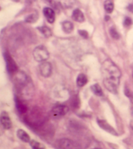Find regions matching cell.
<instances>
[{
	"mask_svg": "<svg viewBox=\"0 0 133 149\" xmlns=\"http://www.w3.org/2000/svg\"><path fill=\"white\" fill-rule=\"evenodd\" d=\"M0 123L5 130H9L12 127V121H11L9 115L7 112L3 111L0 115Z\"/></svg>",
	"mask_w": 133,
	"mask_h": 149,
	"instance_id": "8",
	"label": "cell"
},
{
	"mask_svg": "<svg viewBox=\"0 0 133 149\" xmlns=\"http://www.w3.org/2000/svg\"><path fill=\"white\" fill-rule=\"evenodd\" d=\"M26 122L33 127H38L42 126L45 122V117L40 109H34L27 115Z\"/></svg>",
	"mask_w": 133,
	"mask_h": 149,
	"instance_id": "2",
	"label": "cell"
},
{
	"mask_svg": "<svg viewBox=\"0 0 133 149\" xmlns=\"http://www.w3.org/2000/svg\"><path fill=\"white\" fill-rule=\"evenodd\" d=\"M62 27L65 33L69 34L73 31V24L70 21H64L62 23Z\"/></svg>",
	"mask_w": 133,
	"mask_h": 149,
	"instance_id": "15",
	"label": "cell"
},
{
	"mask_svg": "<svg viewBox=\"0 0 133 149\" xmlns=\"http://www.w3.org/2000/svg\"><path fill=\"white\" fill-rule=\"evenodd\" d=\"M88 82V78L87 76L84 74H80L78 75L76 79V84L77 86L80 87H82L87 84Z\"/></svg>",
	"mask_w": 133,
	"mask_h": 149,
	"instance_id": "14",
	"label": "cell"
},
{
	"mask_svg": "<svg viewBox=\"0 0 133 149\" xmlns=\"http://www.w3.org/2000/svg\"><path fill=\"white\" fill-rule=\"evenodd\" d=\"M44 15L49 24H53L55 20V13L50 7H45L43 10Z\"/></svg>",
	"mask_w": 133,
	"mask_h": 149,
	"instance_id": "9",
	"label": "cell"
},
{
	"mask_svg": "<svg viewBox=\"0 0 133 149\" xmlns=\"http://www.w3.org/2000/svg\"><path fill=\"white\" fill-rule=\"evenodd\" d=\"M57 149H81L80 146L73 141L67 138H62L56 141Z\"/></svg>",
	"mask_w": 133,
	"mask_h": 149,
	"instance_id": "4",
	"label": "cell"
},
{
	"mask_svg": "<svg viewBox=\"0 0 133 149\" xmlns=\"http://www.w3.org/2000/svg\"><path fill=\"white\" fill-rule=\"evenodd\" d=\"M110 34L111 35V37L114 38V39H118L120 38V35L117 31V30L116 29L115 27H112L110 29Z\"/></svg>",
	"mask_w": 133,
	"mask_h": 149,
	"instance_id": "21",
	"label": "cell"
},
{
	"mask_svg": "<svg viewBox=\"0 0 133 149\" xmlns=\"http://www.w3.org/2000/svg\"><path fill=\"white\" fill-rule=\"evenodd\" d=\"M4 58L5 63H6V67L8 72L10 74L17 73L18 66L10 55L6 52V53L4 54Z\"/></svg>",
	"mask_w": 133,
	"mask_h": 149,
	"instance_id": "5",
	"label": "cell"
},
{
	"mask_svg": "<svg viewBox=\"0 0 133 149\" xmlns=\"http://www.w3.org/2000/svg\"><path fill=\"white\" fill-rule=\"evenodd\" d=\"M38 20V15L36 14H31L26 18V22L27 23H34Z\"/></svg>",
	"mask_w": 133,
	"mask_h": 149,
	"instance_id": "20",
	"label": "cell"
},
{
	"mask_svg": "<svg viewBox=\"0 0 133 149\" xmlns=\"http://www.w3.org/2000/svg\"><path fill=\"white\" fill-rule=\"evenodd\" d=\"M79 33L80 35L81 36V37H84L85 38H87L88 37V34L87 31H85V30H79Z\"/></svg>",
	"mask_w": 133,
	"mask_h": 149,
	"instance_id": "24",
	"label": "cell"
},
{
	"mask_svg": "<svg viewBox=\"0 0 133 149\" xmlns=\"http://www.w3.org/2000/svg\"><path fill=\"white\" fill-rule=\"evenodd\" d=\"M15 104L16 109H17L18 111L21 114H25L27 112V107L26 104H25L21 99L18 97L15 98Z\"/></svg>",
	"mask_w": 133,
	"mask_h": 149,
	"instance_id": "11",
	"label": "cell"
},
{
	"mask_svg": "<svg viewBox=\"0 0 133 149\" xmlns=\"http://www.w3.org/2000/svg\"><path fill=\"white\" fill-rule=\"evenodd\" d=\"M125 93L126 96H128V98L131 99V102L133 103V93L129 89H127V88H126V89H125Z\"/></svg>",
	"mask_w": 133,
	"mask_h": 149,
	"instance_id": "23",
	"label": "cell"
},
{
	"mask_svg": "<svg viewBox=\"0 0 133 149\" xmlns=\"http://www.w3.org/2000/svg\"><path fill=\"white\" fill-rule=\"evenodd\" d=\"M40 74L44 78H48L52 74V66L50 63L44 61L40 63L39 66Z\"/></svg>",
	"mask_w": 133,
	"mask_h": 149,
	"instance_id": "7",
	"label": "cell"
},
{
	"mask_svg": "<svg viewBox=\"0 0 133 149\" xmlns=\"http://www.w3.org/2000/svg\"><path fill=\"white\" fill-rule=\"evenodd\" d=\"M104 7L106 12L108 13H112L114 10V3L111 0H106L104 3Z\"/></svg>",
	"mask_w": 133,
	"mask_h": 149,
	"instance_id": "18",
	"label": "cell"
},
{
	"mask_svg": "<svg viewBox=\"0 0 133 149\" xmlns=\"http://www.w3.org/2000/svg\"><path fill=\"white\" fill-rule=\"evenodd\" d=\"M33 57L38 62L46 61L49 59V54L46 47L44 46H38L36 47L33 51Z\"/></svg>",
	"mask_w": 133,
	"mask_h": 149,
	"instance_id": "3",
	"label": "cell"
},
{
	"mask_svg": "<svg viewBox=\"0 0 133 149\" xmlns=\"http://www.w3.org/2000/svg\"><path fill=\"white\" fill-rule=\"evenodd\" d=\"M130 125H131V128H132V130H133V120H132L131 121V124H130Z\"/></svg>",
	"mask_w": 133,
	"mask_h": 149,
	"instance_id": "25",
	"label": "cell"
},
{
	"mask_svg": "<svg viewBox=\"0 0 133 149\" xmlns=\"http://www.w3.org/2000/svg\"><path fill=\"white\" fill-rule=\"evenodd\" d=\"M98 124L103 130H104L107 131V132H109V133L111 134L112 135H115V136L117 135L116 134H117L116 131L114 129L113 127H112L109 123L107 122L106 120L99 119V120H98Z\"/></svg>",
	"mask_w": 133,
	"mask_h": 149,
	"instance_id": "10",
	"label": "cell"
},
{
	"mask_svg": "<svg viewBox=\"0 0 133 149\" xmlns=\"http://www.w3.org/2000/svg\"><path fill=\"white\" fill-rule=\"evenodd\" d=\"M68 107L64 105H57L51 110V116L55 118H59L68 113Z\"/></svg>",
	"mask_w": 133,
	"mask_h": 149,
	"instance_id": "6",
	"label": "cell"
},
{
	"mask_svg": "<svg viewBox=\"0 0 133 149\" xmlns=\"http://www.w3.org/2000/svg\"><path fill=\"white\" fill-rule=\"evenodd\" d=\"M72 18L74 20L78 22H83L85 19L84 14L79 9H76L73 10L72 13Z\"/></svg>",
	"mask_w": 133,
	"mask_h": 149,
	"instance_id": "12",
	"label": "cell"
},
{
	"mask_svg": "<svg viewBox=\"0 0 133 149\" xmlns=\"http://www.w3.org/2000/svg\"><path fill=\"white\" fill-rule=\"evenodd\" d=\"M16 134H17L18 137L23 142L28 143V142H30V141H31V138H30L29 134H27L26 131L22 129L18 130Z\"/></svg>",
	"mask_w": 133,
	"mask_h": 149,
	"instance_id": "13",
	"label": "cell"
},
{
	"mask_svg": "<svg viewBox=\"0 0 133 149\" xmlns=\"http://www.w3.org/2000/svg\"><path fill=\"white\" fill-rule=\"evenodd\" d=\"M132 24V20L131 18L126 17L123 21V25L125 27H129Z\"/></svg>",
	"mask_w": 133,
	"mask_h": 149,
	"instance_id": "22",
	"label": "cell"
},
{
	"mask_svg": "<svg viewBox=\"0 0 133 149\" xmlns=\"http://www.w3.org/2000/svg\"><path fill=\"white\" fill-rule=\"evenodd\" d=\"M29 144L33 149H46L44 145L38 141H37L31 140L29 142Z\"/></svg>",
	"mask_w": 133,
	"mask_h": 149,
	"instance_id": "19",
	"label": "cell"
},
{
	"mask_svg": "<svg viewBox=\"0 0 133 149\" xmlns=\"http://www.w3.org/2000/svg\"><path fill=\"white\" fill-rule=\"evenodd\" d=\"M13 1H16V2H18V1H20V0H13Z\"/></svg>",
	"mask_w": 133,
	"mask_h": 149,
	"instance_id": "26",
	"label": "cell"
},
{
	"mask_svg": "<svg viewBox=\"0 0 133 149\" xmlns=\"http://www.w3.org/2000/svg\"><path fill=\"white\" fill-rule=\"evenodd\" d=\"M101 71L106 89L112 93H116L120 85L121 72L112 61L106 60L103 63Z\"/></svg>",
	"mask_w": 133,
	"mask_h": 149,
	"instance_id": "1",
	"label": "cell"
},
{
	"mask_svg": "<svg viewBox=\"0 0 133 149\" xmlns=\"http://www.w3.org/2000/svg\"><path fill=\"white\" fill-rule=\"evenodd\" d=\"M38 29L39 30V31L42 33V35L46 37H50L52 35L51 30L47 26H41L38 27Z\"/></svg>",
	"mask_w": 133,
	"mask_h": 149,
	"instance_id": "17",
	"label": "cell"
},
{
	"mask_svg": "<svg viewBox=\"0 0 133 149\" xmlns=\"http://www.w3.org/2000/svg\"><path fill=\"white\" fill-rule=\"evenodd\" d=\"M91 90L95 94L96 96H102L103 95V90L100 85L98 84H96L91 86Z\"/></svg>",
	"mask_w": 133,
	"mask_h": 149,
	"instance_id": "16",
	"label": "cell"
},
{
	"mask_svg": "<svg viewBox=\"0 0 133 149\" xmlns=\"http://www.w3.org/2000/svg\"><path fill=\"white\" fill-rule=\"evenodd\" d=\"M92 149H101V148H92Z\"/></svg>",
	"mask_w": 133,
	"mask_h": 149,
	"instance_id": "27",
	"label": "cell"
}]
</instances>
